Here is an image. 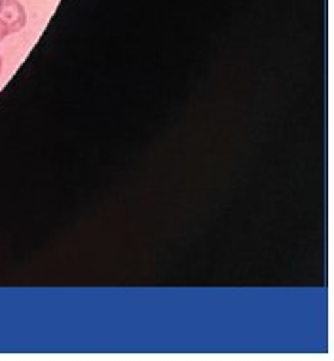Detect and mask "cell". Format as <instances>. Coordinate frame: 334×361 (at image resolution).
<instances>
[{
	"instance_id": "7a4b0ae2",
	"label": "cell",
	"mask_w": 334,
	"mask_h": 361,
	"mask_svg": "<svg viewBox=\"0 0 334 361\" xmlns=\"http://www.w3.org/2000/svg\"><path fill=\"white\" fill-rule=\"evenodd\" d=\"M0 75H2V56H0Z\"/></svg>"
},
{
	"instance_id": "3957f363",
	"label": "cell",
	"mask_w": 334,
	"mask_h": 361,
	"mask_svg": "<svg viewBox=\"0 0 334 361\" xmlns=\"http://www.w3.org/2000/svg\"><path fill=\"white\" fill-rule=\"evenodd\" d=\"M2 38H6V37H4V32H2V29H0V40H2Z\"/></svg>"
},
{
	"instance_id": "6da1fadb",
	"label": "cell",
	"mask_w": 334,
	"mask_h": 361,
	"mask_svg": "<svg viewBox=\"0 0 334 361\" xmlns=\"http://www.w3.org/2000/svg\"><path fill=\"white\" fill-rule=\"evenodd\" d=\"M27 23V12L19 0H0V29L4 37L19 32Z\"/></svg>"
}]
</instances>
